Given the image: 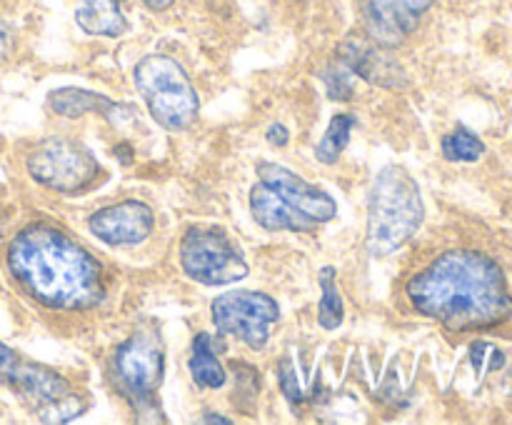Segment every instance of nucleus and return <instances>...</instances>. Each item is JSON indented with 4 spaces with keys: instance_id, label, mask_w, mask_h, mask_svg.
Here are the masks:
<instances>
[{
    "instance_id": "nucleus-1",
    "label": "nucleus",
    "mask_w": 512,
    "mask_h": 425,
    "mask_svg": "<svg viewBox=\"0 0 512 425\" xmlns=\"http://www.w3.org/2000/svg\"><path fill=\"white\" fill-rule=\"evenodd\" d=\"M418 313L450 333L485 330L512 315V295L503 268L478 250H448L405 285Z\"/></svg>"
},
{
    "instance_id": "nucleus-2",
    "label": "nucleus",
    "mask_w": 512,
    "mask_h": 425,
    "mask_svg": "<svg viewBox=\"0 0 512 425\" xmlns=\"http://www.w3.org/2000/svg\"><path fill=\"white\" fill-rule=\"evenodd\" d=\"M13 278L48 308L85 310L103 300L100 263L53 225H30L8 248Z\"/></svg>"
},
{
    "instance_id": "nucleus-3",
    "label": "nucleus",
    "mask_w": 512,
    "mask_h": 425,
    "mask_svg": "<svg viewBox=\"0 0 512 425\" xmlns=\"http://www.w3.org/2000/svg\"><path fill=\"white\" fill-rule=\"evenodd\" d=\"M425 218L420 188L405 170L385 168L375 178L368 200V245L370 255H390L403 248Z\"/></svg>"
},
{
    "instance_id": "nucleus-4",
    "label": "nucleus",
    "mask_w": 512,
    "mask_h": 425,
    "mask_svg": "<svg viewBox=\"0 0 512 425\" xmlns=\"http://www.w3.org/2000/svg\"><path fill=\"white\" fill-rule=\"evenodd\" d=\"M138 93L150 115L168 130H185L198 118L200 100L188 73L168 55H148L133 70Z\"/></svg>"
},
{
    "instance_id": "nucleus-5",
    "label": "nucleus",
    "mask_w": 512,
    "mask_h": 425,
    "mask_svg": "<svg viewBox=\"0 0 512 425\" xmlns=\"http://www.w3.org/2000/svg\"><path fill=\"white\" fill-rule=\"evenodd\" d=\"M5 383L28 400L43 423H68L88 408L83 395L75 393L63 375L30 360L18 358Z\"/></svg>"
},
{
    "instance_id": "nucleus-6",
    "label": "nucleus",
    "mask_w": 512,
    "mask_h": 425,
    "mask_svg": "<svg viewBox=\"0 0 512 425\" xmlns=\"http://www.w3.org/2000/svg\"><path fill=\"white\" fill-rule=\"evenodd\" d=\"M180 263L203 285H228L248 275L243 253L220 228H190L180 243Z\"/></svg>"
},
{
    "instance_id": "nucleus-7",
    "label": "nucleus",
    "mask_w": 512,
    "mask_h": 425,
    "mask_svg": "<svg viewBox=\"0 0 512 425\" xmlns=\"http://www.w3.org/2000/svg\"><path fill=\"white\" fill-rule=\"evenodd\" d=\"M28 173L55 193L73 195L95 183L100 165L73 140H43L28 158Z\"/></svg>"
},
{
    "instance_id": "nucleus-8",
    "label": "nucleus",
    "mask_w": 512,
    "mask_h": 425,
    "mask_svg": "<svg viewBox=\"0 0 512 425\" xmlns=\"http://www.w3.org/2000/svg\"><path fill=\"white\" fill-rule=\"evenodd\" d=\"M210 313L220 333L235 335L253 350H263L270 338V323L278 320L280 308L270 295L235 290V293L218 295L210 305Z\"/></svg>"
},
{
    "instance_id": "nucleus-9",
    "label": "nucleus",
    "mask_w": 512,
    "mask_h": 425,
    "mask_svg": "<svg viewBox=\"0 0 512 425\" xmlns=\"http://www.w3.org/2000/svg\"><path fill=\"white\" fill-rule=\"evenodd\" d=\"M115 370L135 398H150L163 380L165 355L158 330H138L115 353Z\"/></svg>"
},
{
    "instance_id": "nucleus-10",
    "label": "nucleus",
    "mask_w": 512,
    "mask_h": 425,
    "mask_svg": "<svg viewBox=\"0 0 512 425\" xmlns=\"http://www.w3.org/2000/svg\"><path fill=\"white\" fill-rule=\"evenodd\" d=\"M435 0H363L365 33L375 45L395 48L410 38Z\"/></svg>"
},
{
    "instance_id": "nucleus-11",
    "label": "nucleus",
    "mask_w": 512,
    "mask_h": 425,
    "mask_svg": "<svg viewBox=\"0 0 512 425\" xmlns=\"http://www.w3.org/2000/svg\"><path fill=\"white\" fill-rule=\"evenodd\" d=\"M153 223V210L148 205L140 200H125L90 215L88 228L108 245H138L153 233Z\"/></svg>"
},
{
    "instance_id": "nucleus-12",
    "label": "nucleus",
    "mask_w": 512,
    "mask_h": 425,
    "mask_svg": "<svg viewBox=\"0 0 512 425\" xmlns=\"http://www.w3.org/2000/svg\"><path fill=\"white\" fill-rule=\"evenodd\" d=\"M258 173L263 183H268L275 193L283 195L293 208H298L300 213L308 215L315 223H328V220H333L338 215V205H335V200L328 193H323L315 185L305 183L303 178L290 173L283 165L260 163Z\"/></svg>"
},
{
    "instance_id": "nucleus-13",
    "label": "nucleus",
    "mask_w": 512,
    "mask_h": 425,
    "mask_svg": "<svg viewBox=\"0 0 512 425\" xmlns=\"http://www.w3.org/2000/svg\"><path fill=\"white\" fill-rule=\"evenodd\" d=\"M383 48V45H380ZM375 48L368 40L363 38H348L338 50L340 63L348 65L353 70V75L368 80L373 85H383V88H398L405 85L403 68L398 65V60L390 58L385 50Z\"/></svg>"
},
{
    "instance_id": "nucleus-14",
    "label": "nucleus",
    "mask_w": 512,
    "mask_h": 425,
    "mask_svg": "<svg viewBox=\"0 0 512 425\" xmlns=\"http://www.w3.org/2000/svg\"><path fill=\"white\" fill-rule=\"evenodd\" d=\"M250 210L253 218L263 225L265 230H290V233H315V220L300 213L298 208L288 203L280 193H275L268 183L260 180L250 190Z\"/></svg>"
},
{
    "instance_id": "nucleus-15",
    "label": "nucleus",
    "mask_w": 512,
    "mask_h": 425,
    "mask_svg": "<svg viewBox=\"0 0 512 425\" xmlns=\"http://www.w3.org/2000/svg\"><path fill=\"white\" fill-rule=\"evenodd\" d=\"M48 105L53 113L65 115V118H78L85 113H98L103 118H108L110 123H115V115L123 105H118L115 100L105 98L103 93H90V90L80 88H63L50 93Z\"/></svg>"
},
{
    "instance_id": "nucleus-16",
    "label": "nucleus",
    "mask_w": 512,
    "mask_h": 425,
    "mask_svg": "<svg viewBox=\"0 0 512 425\" xmlns=\"http://www.w3.org/2000/svg\"><path fill=\"white\" fill-rule=\"evenodd\" d=\"M75 23L88 35H105V38H118L128 30L118 0H83L75 10Z\"/></svg>"
},
{
    "instance_id": "nucleus-17",
    "label": "nucleus",
    "mask_w": 512,
    "mask_h": 425,
    "mask_svg": "<svg viewBox=\"0 0 512 425\" xmlns=\"http://www.w3.org/2000/svg\"><path fill=\"white\" fill-rule=\"evenodd\" d=\"M190 375L200 388H223L225 370L220 360L215 358L213 340L208 333H200L193 343V355H190Z\"/></svg>"
},
{
    "instance_id": "nucleus-18",
    "label": "nucleus",
    "mask_w": 512,
    "mask_h": 425,
    "mask_svg": "<svg viewBox=\"0 0 512 425\" xmlns=\"http://www.w3.org/2000/svg\"><path fill=\"white\" fill-rule=\"evenodd\" d=\"M353 128H355L353 115H348V113L335 115L328 125V133L323 135V140H320L318 148H315V158L325 165H333L335 160L340 158V153L348 148Z\"/></svg>"
},
{
    "instance_id": "nucleus-19",
    "label": "nucleus",
    "mask_w": 512,
    "mask_h": 425,
    "mask_svg": "<svg viewBox=\"0 0 512 425\" xmlns=\"http://www.w3.org/2000/svg\"><path fill=\"white\" fill-rule=\"evenodd\" d=\"M320 288H323V300H320L318 308V323L323 325L325 330H335L343 323V298L338 293V285H335V270L325 268L320 273Z\"/></svg>"
},
{
    "instance_id": "nucleus-20",
    "label": "nucleus",
    "mask_w": 512,
    "mask_h": 425,
    "mask_svg": "<svg viewBox=\"0 0 512 425\" xmlns=\"http://www.w3.org/2000/svg\"><path fill=\"white\" fill-rule=\"evenodd\" d=\"M485 153V145L478 135L470 130L458 128L443 138V155L453 163H475Z\"/></svg>"
},
{
    "instance_id": "nucleus-21",
    "label": "nucleus",
    "mask_w": 512,
    "mask_h": 425,
    "mask_svg": "<svg viewBox=\"0 0 512 425\" xmlns=\"http://www.w3.org/2000/svg\"><path fill=\"white\" fill-rule=\"evenodd\" d=\"M353 70L348 68L345 63H335L330 68H325L323 80H325V88H328V95L333 100H350L353 98Z\"/></svg>"
},
{
    "instance_id": "nucleus-22",
    "label": "nucleus",
    "mask_w": 512,
    "mask_h": 425,
    "mask_svg": "<svg viewBox=\"0 0 512 425\" xmlns=\"http://www.w3.org/2000/svg\"><path fill=\"white\" fill-rule=\"evenodd\" d=\"M280 388H283L285 398H288L293 405L303 400V393H300V385H298V380H295L293 363H290L288 358H285L283 363H280Z\"/></svg>"
},
{
    "instance_id": "nucleus-23",
    "label": "nucleus",
    "mask_w": 512,
    "mask_h": 425,
    "mask_svg": "<svg viewBox=\"0 0 512 425\" xmlns=\"http://www.w3.org/2000/svg\"><path fill=\"white\" fill-rule=\"evenodd\" d=\"M18 363V355H15V350H10L8 345L0 343V378H8V373L13 370V365Z\"/></svg>"
},
{
    "instance_id": "nucleus-24",
    "label": "nucleus",
    "mask_w": 512,
    "mask_h": 425,
    "mask_svg": "<svg viewBox=\"0 0 512 425\" xmlns=\"http://www.w3.org/2000/svg\"><path fill=\"white\" fill-rule=\"evenodd\" d=\"M290 140V133L285 125H270L268 130V143L275 145V148H283V145H288Z\"/></svg>"
},
{
    "instance_id": "nucleus-25",
    "label": "nucleus",
    "mask_w": 512,
    "mask_h": 425,
    "mask_svg": "<svg viewBox=\"0 0 512 425\" xmlns=\"http://www.w3.org/2000/svg\"><path fill=\"white\" fill-rule=\"evenodd\" d=\"M10 53H13V33H10L8 25L0 20V60L8 58Z\"/></svg>"
},
{
    "instance_id": "nucleus-26",
    "label": "nucleus",
    "mask_w": 512,
    "mask_h": 425,
    "mask_svg": "<svg viewBox=\"0 0 512 425\" xmlns=\"http://www.w3.org/2000/svg\"><path fill=\"white\" fill-rule=\"evenodd\" d=\"M150 10H165L175 3V0H143Z\"/></svg>"
},
{
    "instance_id": "nucleus-27",
    "label": "nucleus",
    "mask_w": 512,
    "mask_h": 425,
    "mask_svg": "<svg viewBox=\"0 0 512 425\" xmlns=\"http://www.w3.org/2000/svg\"><path fill=\"white\" fill-rule=\"evenodd\" d=\"M203 423H220V425H230L228 418H223V415H205Z\"/></svg>"
}]
</instances>
